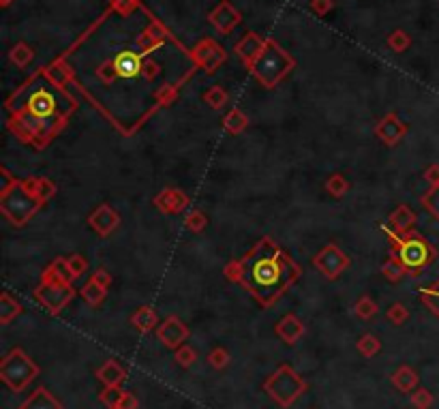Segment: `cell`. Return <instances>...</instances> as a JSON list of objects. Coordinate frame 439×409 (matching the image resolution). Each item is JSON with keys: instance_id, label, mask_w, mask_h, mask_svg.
<instances>
[{"instance_id": "1", "label": "cell", "mask_w": 439, "mask_h": 409, "mask_svg": "<svg viewBox=\"0 0 439 409\" xmlns=\"http://www.w3.org/2000/svg\"><path fill=\"white\" fill-rule=\"evenodd\" d=\"M75 109L77 99L69 88L52 84L39 71L7 99L5 127L17 142L43 150L67 129Z\"/></svg>"}, {"instance_id": "2", "label": "cell", "mask_w": 439, "mask_h": 409, "mask_svg": "<svg viewBox=\"0 0 439 409\" xmlns=\"http://www.w3.org/2000/svg\"><path fill=\"white\" fill-rule=\"evenodd\" d=\"M243 287L262 308H270L300 279L303 268L272 238L264 236L241 258Z\"/></svg>"}, {"instance_id": "3", "label": "cell", "mask_w": 439, "mask_h": 409, "mask_svg": "<svg viewBox=\"0 0 439 409\" xmlns=\"http://www.w3.org/2000/svg\"><path fill=\"white\" fill-rule=\"evenodd\" d=\"M152 52H146L137 45L116 52L114 56L105 58L103 63H99L94 69V80L103 88H112L116 82H133V80H144V69Z\"/></svg>"}, {"instance_id": "4", "label": "cell", "mask_w": 439, "mask_h": 409, "mask_svg": "<svg viewBox=\"0 0 439 409\" xmlns=\"http://www.w3.org/2000/svg\"><path fill=\"white\" fill-rule=\"evenodd\" d=\"M384 231L390 240L392 255L401 260L407 272H411V277H418L427 266H431L437 260V247L429 242L422 233H418L414 229L407 233H396L388 225H384Z\"/></svg>"}, {"instance_id": "5", "label": "cell", "mask_w": 439, "mask_h": 409, "mask_svg": "<svg viewBox=\"0 0 439 409\" xmlns=\"http://www.w3.org/2000/svg\"><path fill=\"white\" fill-rule=\"evenodd\" d=\"M294 69H296V58L287 54L274 39L268 36L264 52L259 54L257 61L249 67V73L255 77L259 86L272 90L281 84Z\"/></svg>"}, {"instance_id": "6", "label": "cell", "mask_w": 439, "mask_h": 409, "mask_svg": "<svg viewBox=\"0 0 439 409\" xmlns=\"http://www.w3.org/2000/svg\"><path fill=\"white\" fill-rule=\"evenodd\" d=\"M41 206L43 204L39 202V198L32 191L24 187L22 180L15 182L5 193H0V212H3V217L15 227H24Z\"/></svg>"}, {"instance_id": "7", "label": "cell", "mask_w": 439, "mask_h": 409, "mask_svg": "<svg viewBox=\"0 0 439 409\" xmlns=\"http://www.w3.org/2000/svg\"><path fill=\"white\" fill-rule=\"evenodd\" d=\"M39 364L24 352L22 347H13L0 360V379L11 392H24L26 388L39 377Z\"/></svg>"}, {"instance_id": "8", "label": "cell", "mask_w": 439, "mask_h": 409, "mask_svg": "<svg viewBox=\"0 0 439 409\" xmlns=\"http://www.w3.org/2000/svg\"><path fill=\"white\" fill-rule=\"evenodd\" d=\"M307 381L298 375L289 364H281L264 381V392L281 407H292L307 392Z\"/></svg>"}, {"instance_id": "9", "label": "cell", "mask_w": 439, "mask_h": 409, "mask_svg": "<svg viewBox=\"0 0 439 409\" xmlns=\"http://www.w3.org/2000/svg\"><path fill=\"white\" fill-rule=\"evenodd\" d=\"M77 294L79 291H75L73 285H65V283L41 281L34 287V298L41 302V306L48 311L50 315H61Z\"/></svg>"}, {"instance_id": "10", "label": "cell", "mask_w": 439, "mask_h": 409, "mask_svg": "<svg viewBox=\"0 0 439 409\" xmlns=\"http://www.w3.org/2000/svg\"><path fill=\"white\" fill-rule=\"evenodd\" d=\"M189 56L193 65L204 71L206 75H214L225 61H227V52L223 50V45H218L214 39L206 36L199 39V41L189 50Z\"/></svg>"}, {"instance_id": "11", "label": "cell", "mask_w": 439, "mask_h": 409, "mask_svg": "<svg viewBox=\"0 0 439 409\" xmlns=\"http://www.w3.org/2000/svg\"><path fill=\"white\" fill-rule=\"evenodd\" d=\"M313 266L324 279L336 281L351 266V260L343 249H338L334 242H330L313 258Z\"/></svg>"}, {"instance_id": "12", "label": "cell", "mask_w": 439, "mask_h": 409, "mask_svg": "<svg viewBox=\"0 0 439 409\" xmlns=\"http://www.w3.org/2000/svg\"><path fill=\"white\" fill-rule=\"evenodd\" d=\"M154 333H156L159 343H161L163 347H167V349H178L181 345L187 343V339H189V335H191V330H189V326H187L181 317L170 315V317H165L161 324H159V328L154 330Z\"/></svg>"}, {"instance_id": "13", "label": "cell", "mask_w": 439, "mask_h": 409, "mask_svg": "<svg viewBox=\"0 0 439 409\" xmlns=\"http://www.w3.org/2000/svg\"><path fill=\"white\" fill-rule=\"evenodd\" d=\"M152 204L159 212L167 214V217H174V214H181L189 208V196L183 189L165 187L152 198Z\"/></svg>"}, {"instance_id": "14", "label": "cell", "mask_w": 439, "mask_h": 409, "mask_svg": "<svg viewBox=\"0 0 439 409\" xmlns=\"http://www.w3.org/2000/svg\"><path fill=\"white\" fill-rule=\"evenodd\" d=\"M208 22L221 34H229L236 26L243 24V13L238 11L229 0H221V3L208 13Z\"/></svg>"}, {"instance_id": "15", "label": "cell", "mask_w": 439, "mask_h": 409, "mask_svg": "<svg viewBox=\"0 0 439 409\" xmlns=\"http://www.w3.org/2000/svg\"><path fill=\"white\" fill-rule=\"evenodd\" d=\"M88 225L92 231H96L101 238H108L121 225V214H118L110 204H99L90 214H88Z\"/></svg>"}, {"instance_id": "16", "label": "cell", "mask_w": 439, "mask_h": 409, "mask_svg": "<svg viewBox=\"0 0 439 409\" xmlns=\"http://www.w3.org/2000/svg\"><path fill=\"white\" fill-rule=\"evenodd\" d=\"M375 135L379 138V142H384L386 146H396L407 135V125L398 118L394 112H390L377 123Z\"/></svg>"}, {"instance_id": "17", "label": "cell", "mask_w": 439, "mask_h": 409, "mask_svg": "<svg viewBox=\"0 0 439 409\" xmlns=\"http://www.w3.org/2000/svg\"><path fill=\"white\" fill-rule=\"evenodd\" d=\"M266 41H268V36H262V34H257V32H247L241 39V41L234 45V52L243 61V65L249 69L257 61V58H259V54L264 52Z\"/></svg>"}, {"instance_id": "18", "label": "cell", "mask_w": 439, "mask_h": 409, "mask_svg": "<svg viewBox=\"0 0 439 409\" xmlns=\"http://www.w3.org/2000/svg\"><path fill=\"white\" fill-rule=\"evenodd\" d=\"M274 333H276V337L281 339L285 345H296L298 341H300V339L305 337L307 326L303 324V319L298 317V315L287 313V315H283L281 319L276 322Z\"/></svg>"}, {"instance_id": "19", "label": "cell", "mask_w": 439, "mask_h": 409, "mask_svg": "<svg viewBox=\"0 0 439 409\" xmlns=\"http://www.w3.org/2000/svg\"><path fill=\"white\" fill-rule=\"evenodd\" d=\"M41 71H43V75L48 77V80L52 84H56V86H61V88L75 86V69L69 65V58H65V56L56 58L54 63H50Z\"/></svg>"}, {"instance_id": "20", "label": "cell", "mask_w": 439, "mask_h": 409, "mask_svg": "<svg viewBox=\"0 0 439 409\" xmlns=\"http://www.w3.org/2000/svg\"><path fill=\"white\" fill-rule=\"evenodd\" d=\"M96 379L108 388H121L127 379V368L121 362L108 360L96 368Z\"/></svg>"}, {"instance_id": "21", "label": "cell", "mask_w": 439, "mask_h": 409, "mask_svg": "<svg viewBox=\"0 0 439 409\" xmlns=\"http://www.w3.org/2000/svg\"><path fill=\"white\" fill-rule=\"evenodd\" d=\"M416 221H418V214H416L409 206L401 204V206H396V208L390 212V217H388L386 225H388L390 229H394L396 233H407V231L414 229Z\"/></svg>"}, {"instance_id": "22", "label": "cell", "mask_w": 439, "mask_h": 409, "mask_svg": "<svg viewBox=\"0 0 439 409\" xmlns=\"http://www.w3.org/2000/svg\"><path fill=\"white\" fill-rule=\"evenodd\" d=\"M390 381H392V386L396 388L398 392H403V395H411V392L416 390V388H418V384H420V377H418V373L414 371L411 366L401 364V366H398L396 371L392 373Z\"/></svg>"}, {"instance_id": "23", "label": "cell", "mask_w": 439, "mask_h": 409, "mask_svg": "<svg viewBox=\"0 0 439 409\" xmlns=\"http://www.w3.org/2000/svg\"><path fill=\"white\" fill-rule=\"evenodd\" d=\"M41 281L45 283H65V285H73V275L69 270V264H67V258H56L41 275Z\"/></svg>"}, {"instance_id": "24", "label": "cell", "mask_w": 439, "mask_h": 409, "mask_svg": "<svg viewBox=\"0 0 439 409\" xmlns=\"http://www.w3.org/2000/svg\"><path fill=\"white\" fill-rule=\"evenodd\" d=\"M19 409H63V403L58 401L48 388L39 386L37 390L19 405Z\"/></svg>"}, {"instance_id": "25", "label": "cell", "mask_w": 439, "mask_h": 409, "mask_svg": "<svg viewBox=\"0 0 439 409\" xmlns=\"http://www.w3.org/2000/svg\"><path fill=\"white\" fill-rule=\"evenodd\" d=\"M159 315H156V311L152 308V306H148V304H144V306H139L135 313L131 315V326L137 330V333H152V330H156L159 328Z\"/></svg>"}, {"instance_id": "26", "label": "cell", "mask_w": 439, "mask_h": 409, "mask_svg": "<svg viewBox=\"0 0 439 409\" xmlns=\"http://www.w3.org/2000/svg\"><path fill=\"white\" fill-rule=\"evenodd\" d=\"M249 127V116L241 109V107H232L225 118H223V129L229 133V135H241L245 133Z\"/></svg>"}, {"instance_id": "27", "label": "cell", "mask_w": 439, "mask_h": 409, "mask_svg": "<svg viewBox=\"0 0 439 409\" xmlns=\"http://www.w3.org/2000/svg\"><path fill=\"white\" fill-rule=\"evenodd\" d=\"M19 313H22V304H19L9 291H3V294H0V324L3 326L11 324Z\"/></svg>"}, {"instance_id": "28", "label": "cell", "mask_w": 439, "mask_h": 409, "mask_svg": "<svg viewBox=\"0 0 439 409\" xmlns=\"http://www.w3.org/2000/svg\"><path fill=\"white\" fill-rule=\"evenodd\" d=\"M105 296H108V289H103L101 285H96L92 279L86 285H82V289H79V298H82L92 308L101 306L105 302Z\"/></svg>"}, {"instance_id": "29", "label": "cell", "mask_w": 439, "mask_h": 409, "mask_svg": "<svg viewBox=\"0 0 439 409\" xmlns=\"http://www.w3.org/2000/svg\"><path fill=\"white\" fill-rule=\"evenodd\" d=\"M34 58V50L26 43V41H17L11 50H9V61L11 65H15L17 69H26Z\"/></svg>"}, {"instance_id": "30", "label": "cell", "mask_w": 439, "mask_h": 409, "mask_svg": "<svg viewBox=\"0 0 439 409\" xmlns=\"http://www.w3.org/2000/svg\"><path fill=\"white\" fill-rule=\"evenodd\" d=\"M324 189L330 193V196H332L334 200H341V198L347 196V191H349V180L343 176V174L332 171L330 176L326 178V182H324Z\"/></svg>"}, {"instance_id": "31", "label": "cell", "mask_w": 439, "mask_h": 409, "mask_svg": "<svg viewBox=\"0 0 439 409\" xmlns=\"http://www.w3.org/2000/svg\"><path fill=\"white\" fill-rule=\"evenodd\" d=\"M382 275L390 281V283H398V281H403L405 275H409L407 268L401 264V260H398L396 255H392L390 253V258L382 264Z\"/></svg>"}, {"instance_id": "32", "label": "cell", "mask_w": 439, "mask_h": 409, "mask_svg": "<svg viewBox=\"0 0 439 409\" xmlns=\"http://www.w3.org/2000/svg\"><path fill=\"white\" fill-rule=\"evenodd\" d=\"M202 101L208 105V107H212V109H223L225 105H227V101H229V94H227V90L223 88V86H210L204 94H202Z\"/></svg>"}, {"instance_id": "33", "label": "cell", "mask_w": 439, "mask_h": 409, "mask_svg": "<svg viewBox=\"0 0 439 409\" xmlns=\"http://www.w3.org/2000/svg\"><path fill=\"white\" fill-rule=\"evenodd\" d=\"M386 45H388V50L394 52V54H403V52H407L409 45H411V36H409L405 30L396 28V30H392V32L388 34Z\"/></svg>"}, {"instance_id": "34", "label": "cell", "mask_w": 439, "mask_h": 409, "mask_svg": "<svg viewBox=\"0 0 439 409\" xmlns=\"http://www.w3.org/2000/svg\"><path fill=\"white\" fill-rule=\"evenodd\" d=\"M356 349H358V352H360V356H365V358H373V356H377L379 352H382V341H379L375 335L367 333V335H363L360 339H358Z\"/></svg>"}, {"instance_id": "35", "label": "cell", "mask_w": 439, "mask_h": 409, "mask_svg": "<svg viewBox=\"0 0 439 409\" xmlns=\"http://www.w3.org/2000/svg\"><path fill=\"white\" fill-rule=\"evenodd\" d=\"M185 227L191 233H202L208 227V214L204 210H191L185 217Z\"/></svg>"}, {"instance_id": "36", "label": "cell", "mask_w": 439, "mask_h": 409, "mask_svg": "<svg viewBox=\"0 0 439 409\" xmlns=\"http://www.w3.org/2000/svg\"><path fill=\"white\" fill-rule=\"evenodd\" d=\"M377 302L371 298V296H363V298H358L356 304H354V313L356 317H360V319H373L377 315Z\"/></svg>"}, {"instance_id": "37", "label": "cell", "mask_w": 439, "mask_h": 409, "mask_svg": "<svg viewBox=\"0 0 439 409\" xmlns=\"http://www.w3.org/2000/svg\"><path fill=\"white\" fill-rule=\"evenodd\" d=\"M123 399H125V390H123V388H108L105 386L103 390H101V395H99V401H101L108 409L121 407Z\"/></svg>"}, {"instance_id": "38", "label": "cell", "mask_w": 439, "mask_h": 409, "mask_svg": "<svg viewBox=\"0 0 439 409\" xmlns=\"http://www.w3.org/2000/svg\"><path fill=\"white\" fill-rule=\"evenodd\" d=\"M137 9H142L139 0H110V11L121 17H131Z\"/></svg>"}, {"instance_id": "39", "label": "cell", "mask_w": 439, "mask_h": 409, "mask_svg": "<svg viewBox=\"0 0 439 409\" xmlns=\"http://www.w3.org/2000/svg\"><path fill=\"white\" fill-rule=\"evenodd\" d=\"M386 317H388V322L394 324V326H403V324L409 319V308H407L403 302H394V304L388 306Z\"/></svg>"}, {"instance_id": "40", "label": "cell", "mask_w": 439, "mask_h": 409, "mask_svg": "<svg viewBox=\"0 0 439 409\" xmlns=\"http://www.w3.org/2000/svg\"><path fill=\"white\" fill-rule=\"evenodd\" d=\"M420 298L439 317V281L435 285H431V287H420Z\"/></svg>"}, {"instance_id": "41", "label": "cell", "mask_w": 439, "mask_h": 409, "mask_svg": "<svg viewBox=\"0 0 439 409\" xmlns=\"http://www.w3.org/2000/svg\"><path fill=\"white\" fill-rule=\"evenodd\" d=\"M56 196V182L48 176H41L39 178V185H37V198L39 202H41L43 206Z\"/></svg>"}, {"instance_id": "42", "label": "cell", "mask_w": 439, "mask_h": 409, "mask_svg": "<svg viewBox=\"0 0 439 409\" xmlns=\"http://www.w3.org/2000/svg\"><path fill=\"white\" fill-rule=\"evenodd\" d=\"M174 358H176V362L181 364V366L189 368V366H193V364H195V360H197V352H195V349H193L189 343H185V345H181L178 349H174Z\"/></svg>"}, {"instance_id": "43", "label": "cell", "mask_w": 439, "mask_h": 409, "mask_svg": "<svg viewBox=\"0 0 439 409\" xmlns=\"http://www.w3.org/2000/svg\"><path fill=\"white\" fill-rule=\"evenodd\" d=\"M67 264H69V270H71L73 279H82L86 275V270H88V260L82 255V253H73V255H69Z\"/></svg>"}, {"instance_id": "44", "label": "cell", "mask_w": 439, "mask_h": 409, "mask_svg": "<svg viewBox=\"0 0 439 409\" xmlns=\"http://www.w3.org/2000/svg\"><path fill=\"white\" fill-rule=\"evenodd\" d=\"M229 352L225 347H212L210 354H208V362L212 368H216V371H223V368L229 364Z\"/></svg>"}, {"instance_id": "45", "label": "cell", "mask_w": 439, "mask_h": 409, "mask_svg": "<svg viewBox=\"0 0 439 409\" xmlns=\"http://www.w3.org/2000/svg\"><path fill=\"white\" fill-rule=\"evenodd\" d=\"M409 397H411V405L416 409H429L435 403V397L427 390V388H416V390Z\"/></svg>"}, {"instance_id": "46", "label": "cell", "mask_w": 439, "mask_h": 409, "mask_svg": "<svg viewBox=\"0 0 439 409\" xmlns=\"http://www.w3.org/2000/svg\"><path fill=\"white\" fill-rule=\"evenodd\" d=\"M422 206L433 214V217L439 221V187H431L425 196H422Z\"/></svg>"}, {"instance_id": "47", "label": "cell", "mask_w": 439, "mask_h": 409, "mask_svg": "<svg viewBox=\"0 0 439 409\" xmlns=\"http://www.w3.org/2000/svg\"><path fill=\"white\" fill-rule=\"evenodd\" d=\"M223 275H225L227 281H232V283H236V285H241V283H243L241 260H232V262H227L225 268H223Z\"/></svg>"}, {"instance_id": "48", "label": "cell", "mask_w": 439, "mask_h": 409, "mask_svg": "<svg viewBox=\"0 0 439 409\" xmlns=\"http://www.w3.org/2000/svg\"><path fill=\"white\" fill-rule=\"evenodd\" d=\"M309 7H311V11H313L315 15L326 17V15L334 9V3H332V0H311Z\"/></svg>"}, {"instance_id": "49", "label": "cell", "mask_w": 439, "mask_h": 409, "mask_svg": "<svg viewBox=\"0 0 439 409\" xmlns=\"http://www.w3.org/2000/svg\"><path fill=\"white\" fill-rule=\"evenodd\" d=\"M15 182H19L13 174L7 167H0V193H5L7 189H11Z\"/></svg>"}, {"instance_id": "50", "label": "cell", "mask_w": 439, "mask_h": 409, "mask_svg": "<svg viewBox=\"0 0 439 409\" xmlns=\"http://www.w3.org/2000/svg\"><path fill=\"white\" fill-rule=\"evenodd\" d=\"M90 279H92L96 285H101L103 289H110V285H112V275H110L108 270H103V268H99Z\"/></svg>"}, {"instance_id": "51", "label": "cell", "mask_w": 439, "mask_h": 409, "mask_svg": "<svg viewBox=\"0 0 439 409\" xmlns=\"http://www.w3.org/2000/svg\"><path fill=\"white\" fill-rule=\"evenodd\" d=\"M425 180L429 182V187H439V163H431L425 169Z\"/></svg>"}, {"instance_id": "52", "label": "cell", "mask_w": 439, "mask_h": 409, "mask_svg": "<svg viewBox=\"0 0 439 409\" xmlns=\"http://www.w3.org/2000/svg\"><path fill=\"white\" fill-rule=\"evenodd\" d=\"M139 403H137V397L133 392H125V399L121 403V409H137Z\"/></svg>"}, {"instance_id": "53", "label": "cell", "mask_w": 439, "mask_h": 409, "mask_svg": "<svg viewBox=\"0 0 439 409\" xmlns=\"http://www.w3.org/2000/svg\"><path fill=\"white\" fill-rule=\"evenodd\" d=\"M11 3H13V0H0V7L7 9V7H11Z\"/></svg>"}, {"instance_id": "54", "label": "cell", "mask_w": 439, "mask_h": 409, "mask_svg": "<svg viewBox=\"0 0 439 409\" xmlns=\"http://www.w3.org/2000/svg\"><path fill=\"white\" fill-rule=\"evenodd\" d=\"M116 409H121V407H116Z\"/></svg>"}]
</instances>
